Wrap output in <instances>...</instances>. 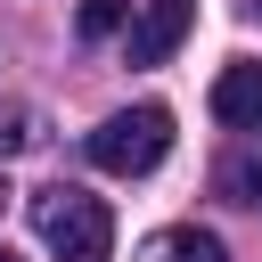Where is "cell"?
Listing matches in <instances>:
<instances>
[{"instance_id":"obj_2","label":"cell","mask_w":262,"mask_h":262,"mask_svg":"<svg viewBox=\"0 0 262 262\" xmlns=\"http://www.w3.org/2000/svg\"><path fill=\"white\" fill-rule=\"evenodd\" d=\"M164 147H172V115H164V106H123V115H106V123L90 131V164L115 172V180L156 172Z\"/></svg>"},{"instance_id":"obj_3","label":"cell","mask_w":262,"mask_h":262,"mask_svg":"<svg viewBox=\"0 0 262 262\" xmlns=\"http://www.w3.org/2000/svg\"><path fill=\"white\" fill-rule=\"evenodd\" d=\"M188 25H196V0H147V8L131 16V33H123V57H131V66H164V57L188 41Z\"/></svg>"},{"instance_id":"obj_7","label":"cell","mask_w":262,"mask_h":262,"mask_svg":"<svg viewBox=\"0 0 262 262\" xmlns=\"http://www.w3.org/2000/svg\"><path fill=\"white\" fill-rule=\"evenodd\" d=\"M131 25V0H82V41H106Z\"/></svg>"},{"instance_id":"obj_9","label":"cell","mask_w":262,"mask_h":262,"mask_svg":"<svg viewBox=\"0 0 262 262\" xmlns=\"http://www.w3.org/2000/svg\"><path fill=\"white\" fill-rule=\"evenodd\" d=\"M0 262H16V254H8V246H0Z\"/></svg>"},{"instance_id":"obj_4","label":"cell","mask_w":262,"mask_h":262,"mask_svg":"<svg viewBox=\"0 0 262 262\" xmlns=\"http://www.w3.org/2000/svg\"><path fill=\"white\" fill-rule=\"evenodd\" d=\"M213 115L229 131H262V66H229L213 82Z\"/></svg>"},{"instance_id":"obj_5","label":"cell","mask_w":262,"mask_h":262,"mask_svg":"<svg viewBox=\"0 0 262 262\" xmlns=\"http://www.w3.org/2000/svg\"><path fill=\"white\" fill-rule=\"evenodd\" d=\"M221 196L262 213V156H229V164H221Z\"/></svg>"},{"instance_id":"obj_6","label":"cell","mask_w":262,"mask_h":262,"mask_svg":"<svg viewBox=\"0 0 262 262\" xmlns=\"http://www.w3.org/2000/svg\"><path fill=\"white\" fill-rule=\"evenodd\" d=\"M164 262H229V254H221L213 229H172L164 237Z\"/></svg>"},{"instance_id":"obj_8","label":"cell","mask_w":262,"mask_h":262,"mask_svg":"<svg viewBox=\"0 0 262 262\" xmlns=\"http://www.w3.org/2000/svg\"><path fill=\"white\" fill-rule=\"evenodd\" d=\"M16 123H25V115H8V123H0V156H8V147H16V139H25V131H16Z\"/></svg>"},{"instance_id":"obj_1","label":"cell","mask_w":262,"mask_h":262,"mask_svg":"<svg viewBox=\"0 0 262 262\" xmlns=\"http://www.w3.org/2000/svg\"><path fill=\"white\" fill-rule=\"evenodd\" d=\"M33 229H41V246L57 262H106V246H115V213L90 188H41L33 196Z\"/></svg>"}]
</instances>
